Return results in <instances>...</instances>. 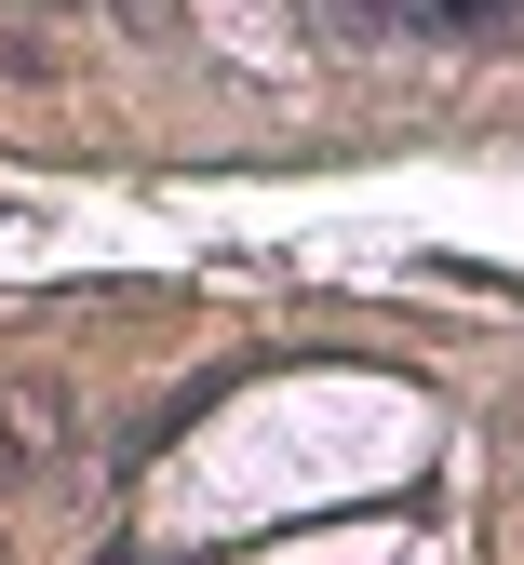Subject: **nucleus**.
I'll use <instances>...</instances> for the list:
<instances>
[{
    "label": "nucleus",
    "instance_id": "1",
    "mask_svg": "<svg viewBox=\"0 0 524 565\" xmlns=\"http://www.w3.org/2000/svg\"><path fill=\"white\" fill-rule=\"evenodd\" d=\"M135 14H148V0H135Z\"/></svg>",
    "mask_w": 524,
    "mask_h": 565
}]
</instances>
